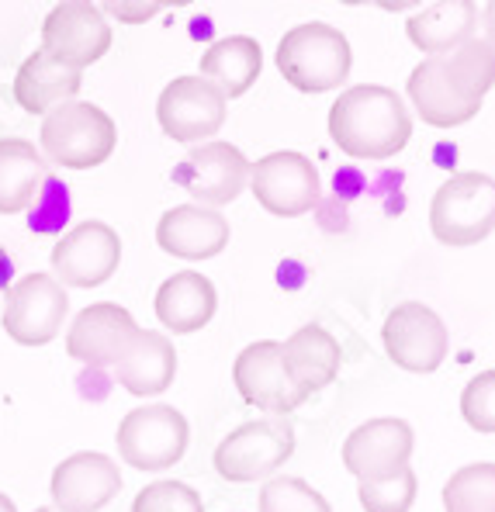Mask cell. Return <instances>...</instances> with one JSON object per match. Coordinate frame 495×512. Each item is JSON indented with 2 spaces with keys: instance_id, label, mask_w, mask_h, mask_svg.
Listing matches in <instances>:
<instances>
[{
  "instance_id": "1",
  "label": "cell",
  "mask_w": 495,
  "mask_h": 512,
  "mask_svg": "<svg viewBox=\"0 0 495 512\" xmlns=\"http://www.w3.org/2000/svg\"><path fill=\"white\" fill-rule=\"evenodd\" d=\"M329 135L354 160H388L412 139V115L392 87H347L329 108Z\"/></svg>"
},
{
  "instance_id": "2",
  "label": "cell",
  "mask_w": 495,
  "mask_h": 512,
  "mask_svg": "<svg viewBox=\"0 0 495 512\" xmlns=\"http://www.w3.org/2000/svg\"><path fill=\"white\" fill-rule=\"evenodd\" d=\"M281 77L302 94H326L347 84L354 52L340 28L326 21H305L284 32L274 56Z\"/></svg>"
},
{
  "instance_id": "3",
  "label": "cell",
  "mask_w": 495,
  "mask_h": 512,
  "mask_svg": "<svg viewBox=\"0 0 495 512\" xmlns=\"http://www.w3.org/2000/svg\"><path fill=\"white\" fill-rule=\"evenodd\" d=\"M42 153L66 170H94L111 160L118 146V125L90 101H66L42 118Z\"/></svg>"
},
{
  "instance_id": "4",
  "label": "cell",
  "mask_w": 495,
  "mask_h": 512,
  "mask_svg": "<svg viewBox=\"0 0 495 512\" xmlns=\"http://www.w3.org/2000/svg\"><path fill=\"white\" fill-rule=\"evenodd\" d=\"M430 232L444 246H478L495 232V180L489 173H450L430 201Z\"/></svg>"
},
{
  "instance_id": "5",
  "label": "cell",
  "mask_w": 495,
  "mask_h": 512,
  "mask_svg": "<svg viewBox=\"0 0 495 512\" xmlns=\"http://www.w3.org/2000/svg\"><path fill=\"white\" fill-rule=\"evenodd\" d=\"M295 457V426L288 416H264L236 426L215 447V471L232 485H253Z\"/></svg>"
},
{
  "instance_id": "6",
  "label": "cell",
  "mask_w": 495,
  "mask_h": 512,
  "mask_svg": "<svg viewBox=\"0 0 495 512\" xmlns=\"http://www.w3.org/2000/svg\"><path fill=\"white\" fill-rule=\"evenodd\" d=\"M118 457L135 471H167L184 461L187 443H191V426H187L184 412L174 405H139L118 423L115 433Z\"/></svg>"
},
{
  "instance_id": "7",
  "label": "cell",
  "mask_w": 495,
  "mask_h": 512,
  "mask_svg": "<svg viewBox=\"0 0 495 512\" xmlns=\"http://www.w3.org/2000/svg\"><path fill=\"white\" fill-rule=\"evenodd\" d=\"M66 315H70V295L52 274H25L7 288L0 326L18 346H45L59 336Z\"/></svg>"
},
{
  "instance_id": "8",
  "label": "cell",
  "mask_w": 495,
  "mask_h": 512,
  "mask_svg": "<svg viewBox=\"0 0 495 512\" xmlns=\"http://www.w3.org/2000/svg\"><path fill=\"white\" fill-rule=\"evenodd\" d=\"M250 187L260 208L277 218L309 215L322 198L319 170L309 156L295 149H277L250 163Z\"/></svg>"
},
{
  "instance_id": "9",
  "label": "cell",
  "mask_w": 495,
  "mask_h": 512,
  "mask_svg": "<svg viewBox=\"0 0 495 512\" xmlns=\"http://www.w3.org/2000/svg\"><path fill=\"white\" fill-rule=\"evenodd\" d=\"M49 260L63 288H101L122 263V239L111 225L87 218L56 239Z\"/></svg>"
},
{
  "instance_id": "10",
  "label": "cell",
  "mask_w": 495,
  "mask_h": 512,
  "mask_svg": "<svg viewBox=\"0 0 495 512\" xmlns=\"http://www.w3.org/2000/svg\"><path fill=\"white\" fill-rule=\"evenodd\" d=\"M381 343L395 367L409 374H433L447 360V326L423 301H402L381 326Z\"/></svg>"
},
{
  "instance_id": "11",
  "label": "cell",
  "mask_w": 495,
  "mask_h": 512,
  "mask_svg": "<svg viewBox=\"0 0 495 512\" xmlns=\"http://www.w3.org/2000/svg\"><path fill=\"white\" fill-rule=\"evenodd\" d=\"M174 180L201 208H225L250 184V160L232 142H201L180 160Z\"/></svg>"
},
{
  "instance_id": "12",
  "label": "cell",
  "mask_w": 495,
  "mask_h": 512,
  "mask_svg": "<svg viewBox=\"0 0 495 512\" xmlns=\"http://www.w3.org/2000/svg\"><path fill=\"white\" fill-rule=\"evenodd\" d=\"M156 122L167 139L194 149L225 125V97L198 73L177 77L163 87L160 101H156Z\"/></svg>"
},
{
  "instance_id": "13",
  "label": "cell",
  "mask_w": 495,
  "mask_h": 512,
  "mask_svg": "<svg viewBox=\"0 0 495 512\" xmlns=\"http://www.w3.org/2000/svg\"><path fill=\"white\" fill-rule=\"evenodd\" d=\"M412 450H416V433L405 419H367L343 443V468L354 474L357 485H371L409 468Z\"/></svg>"
},
{
  "instance_id": "14",
  "label": "cell",
  "mask_w": 495,
  "mask_h": 512,
  "mask_svg": "<svg viewBox=\"0 0 495 512\" xmlns=\"http://www.w3.org/2000/svg\"><path fill=\"white\" fill-rule=\"evenodd\" d=\"M232 381L246 405L267 412V416H288L309 398L291 384L288 371H284V353L277 340L250 343L232 364Z\"/></svg>"
},
{
  "instance_id": "15",
  "label": "cell",
  "mask_w": 495,
  "mask_h": 512,
  "mask_svg": "<svg viewBox=\"0 0 495 512\" xmlns=\"http://www.w3.org/2000/svg\"><path fill=\"white\" fill-rule=\"evenodd\" d=\"M111 25L101 14V7L73 0V4H56L42 21V45L45 56H56L63 63H73L80 70L94 66L111 49Z\"/></svg>"
},
{
  "instance_id": "16",
  "label": "cell",
  "mask_w": 495,
  "mask_h": 512,
  "mask_svg": "<svg viewBox=\"0 0 495 512\" xmlns=\"http://www.w3.org/2000/svg\"><path fill=\"white\" fill-rule=\"evenodd\" d=\"M52 506L59 512H101L122 492V471L115 457L97 450H77L56 464L49 481Z\"/></svg>"
},
{
  "instance_id": "17",
  "label": "cell",
  "mask_w": 495,
  "mask_h": 512,
  "mask_svg": "<svg viewBox=\"0 0 495 512\" xmlns=\"http://www.w3.org/2000/svg\"><path fill=\"white\" fill-rule=\"evenodd\" d=\"M135 336L139 326L129 308H122L118 301H97L77 312L66 333V353L87 367H115Z\"/></svg>"
},
{
  "instance_id": "18",
  "label": "cell",
  "mask_w": 495,
  "mask_h": 512,
  "mask_svg": "<svg viewBox=\"0 0 495 512\" xmlns=\"http://www.w3.org/2000/svg\"><path fill=\"white\" fill-rule=\"evenodd\" d=\"M409 101L416 115L433 128H457L482 111V101L468 97L447 70V56H430L409 73Z\"/></svg>"
},
{
  "instance_id": "19",
  "label": "cell",
  "mask_w": 495,
  "mask_h": 512,
  "mask_svg": "<svg viewBox=\"0 0 495 512\" xmlns=\"http://www.w3.org/2000/svg\"><path fill=\"white\" fill-rule=\"evenodd\" d=\"M229 222L215 208H201L194 201L167 208L156 222V246L180 260H212L229 246Z\"/></svg>"
},
{
  "instance_id": "20",
  "label": "cell",
  "mask_w": 495,
  "mask_h": 512,
  "mask_svg": "<svg viewBox=\"0 0 495 512\" xmlns=\"http://www.w3.org/2000/svg\"><path fill=\"white\" fill-rule=\"evenodd\" d=\"M80 87H84V70L56 56H45L42 49H35L14 73V101L21 104V111L42 118L59 104L77 101Z\"/></svg>"
},
{
  "instance_id": "21",
  "label": "cell",
  "mask_w": 495,
  "mask_h": 512,
  "mask_svg": "<svg viewBox=\"0 0 495 512\" xmlns=\"http://www.w3.org/2000/svg\"><path fill=\"white\" fill-rule=\"evenodd\" d=\"M215 308H219V291H215L212 277L198 274V270H180V274L167 277L153 301L160 326L174 336L205 329L215 319Z\"/></svg>"
},
{
  "instance_id": "22",
  "label": "cell",
  "mask_w": 495,
  "mask_h": 512,
  "mask_svg": "<svg viewBox=\"0 0 495 512\" xmlns=\"http://www.w3.org/2000/svg\"><path fill=\"white\" fill-rule=\"evenodd\" d=\"M115 381L135 398H153L174 384L177 378V350L174 340L156 329H139V336L129 343V350L111 367Z\"/></svg>"
},
{
  "instance_id": "23",
  "label": "cell",
  "mask_w": 495,
  "mask_h": 512,
  "mask_svg": "<svg viewBox=\"0 0 495 512\" xmlns=\"http://www.w3.org/2000/svg\"><path fill=\"white\" fill-rule=\"evenodd\" d=\"M281 353H284V371H288L291 384H295L305 398L329 388V384L340 378V367H343L340 343H336V336H329V329H322L319 322H309V326L295 329V333L281 343Z\"/></svg>"
},
{
  "instance_id": "24",
  "label": "cell",
  "mask_w": 495,
  "mask_h": 512,
  "mask_svg": "<svg viewBox=\"0 0 495 512\" xmlns=\"http://www.w3.org/2000/svg\"><path fill=\"white\" fill-rule=\"evenodd\" d=\"M260 70H264L260 42L253 35H225V39H215L201 52L198 77H205L212 87H219L225 101H232V97H243L257 84Z\"/></svg>"
},
{
  "instance_id": "25",
  "label": "cell",
  "mask_w": 495,
  "mask_h": 512,
  "mask_svg": "<svg viewBox=\"0 0 495 512\" xmlns=\"http://www.w3.org/2000/svg\"><path fill=\"white\" fill-rule=\"evenodd\" d=\"M478 7L471 0H454V4H433L416 11L405 21V35L426 56H447L450 49H461L468 39H475Z\"/></svg>"
},
{
  "instance_id": "26",
  "label": "cell",
  "mask_w": 495,
  "mask_h": 512,
  "mask_svg": "<svg viewBox=\"0 0 495 512\" xmlns=\"http://www.w3.org/2000/svg\"><path fill=\"white\" fill-rule=\"evenodd\" d=\"M49 167L28 139H0V215H21L35 205Z\"/></svg>"
},
{
  "instance_id": "27",
  "label": "cell",
  "mask_w": 495,
  "mask_h": 512,
  "mask_svg": "<svg viewBox=\"0 0 495 512\" xmlns=\"http://www.w3.org/2000/svg\"><path fill=\"white\" fill-rule=\"evenodd\" d=\"M444 512H495V461L464 464L444 485Z\"/></svg>"
},
{
  "instance_id": "28",
  "label": "cell",
  "mask_w": 495,
  "mask_h": 512,
  "mask_svg": "<svg viewBox=\"0 0 495 512\" xmlns=\"http://www.w3.org/2000/svg\"><path fill=\"white\" fill-rule=\"evenodd\" d=\"M447 70L464 94L485 101V94L495 87V49L485 39H468L461 49H454V56H447Z\"/></svg>"
},
{
  "instance_id": "29",
  "label": "cell",
  "mask_w": 495,
  "mask_h": 512,
  "mask_svg": "<svg viewBox=\"0 0 495 512\" xmlns=\"http://www.w3.org/2000/svg\"><path fill=\"white\" fill-rule=\"evenodd\" d=\"M260 512H333L326 495L315 492L305 478L295 474H277L267 478L260 488Z\"/></svg>"
},
{
  "instance_id": "30",
  "label": "cell",
  "mask_w": 495,
  "mask_h": 512,
  "mask_svg": "<svg viewBox=\"0 0 495 512\" xmlns=\"http://www.w3.org/2000/svg\"><path fill=\"white\" fill-rule=\"evenodd\" d=\"M419 492V478L412 468L399 471L395 478L371 481V485H357V499L364 512H409Z\"/></svg>"
},
{
  "instance_id": "31",
  "label": "cell",
  "mask_w": 495,
  "mask_h": 512,
  "mask_svg": "<svg viewBox=\"0 0 495 512\" xmlns=\"http://www.w3.org/2000/svg\"><path fill=\"white\" fill-rule=\"evenodd\" d=\"M132 512H205V502L187 481L160 478L135 495Z\"/></svg>"
},
{
  "instance_id": "32",
  "label": "cell",
  "mask_w": 495,
  "mask_h": 512,
  "mask_svg": "<svg viewBox=\"0 0 495 512\" xmlns=\"http://www.w3.org/2000/svg\"><path fill=\"white\" fill-rule=\"evenodd\" d=\"M461 419L475 433H495V367L475 374L461 391Z\"/></svg>"
},
{
  "instance_id": "33",
  "label": "cell",
  "mask_w": 495,
  "mask_h": 512,
  "mask_svg": "<svg viewBox=\"0 0 495 512\" xmlns=\"http://www.w3.org/2000/svg\"><path fill=\"white\" fill-rule=\"evenodd\" d=\"M163 11V4H104L101 14H111L122 25H142V21L156 18Z\"/></svg>"
},
{
  "instance_id": "34",
  "label": "cell",
  "mask_w": 495,
  "mask_h": 512,
  "mask_svg": "<svg viewBox=\"0 0 495 512\" xmlns=\"http://www.w3.org/2000/svg\"><path fill=\"white\" fill-rule=\"evenodd\" d=\"M478 21H482V28H485V42L495 49V4H485V11L478 14Z\"/></svg>"
},
{
  "instance_id": "35",
  "label": "cell",
  "mask_w": 495,
  "mask_h": 512,
  "mask_svg": "<svg viewBox=\"0 0 495 512\" xmlns=\"http://www.w3.org/2000/svg\"><path fill=\"white\" fill-rule=\"evenodd\" d=\"M0 512H18L14 499H11V495H4V492H0Z\"/></svg>"
},
{
  "instance_id": "36",
  "label": "cell",
  "mask_w": 495,
  "mask_h": 512,
  "mask_svg": "<svg viewBox=\"0 0 495 512\" xmlns=\"http://www.w3.org/2000/svg\"><path fill=\"white\" fill-rule=\"evenodd\" d=\"M35 512H59V509H56V506H39Z\"/></svg>"
}]
</instances>
